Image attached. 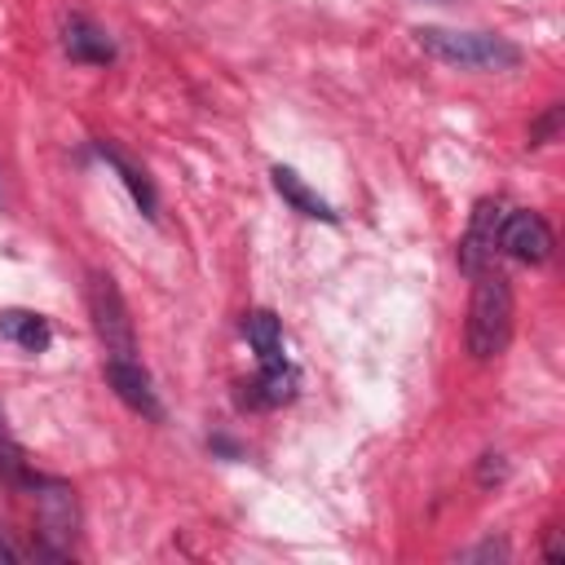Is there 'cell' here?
<instances>
[{
	"label": "cell",
	"mask_w": 565,
	"mask_h": 565,
	"mask_svg": "<svg viewBox=\"0 0 565 565\" xmlns=\"http://www.w3.org/2000/svg\"><path fill=\"white\" fill-rule=\"evenodd\" d=\"M556 132H561V102L547 106V115H543L539 124H530V146H547Z\"/></svg>",
	"instance_id": "cell-14"
},
{
	"label": "cell",
	"mask_w": 565,
	"mask_h": 565,
	"mask_svg": "<svg viewBox=\"0 0 565 565\" xmlns=\"http://www.w3.org/2000/svg\"><path fill=\"white\" fill-rule=\"evenodd\" d=\"M88 313H93V331L106 344L110 358H137V335H132V318L128 305L115 287L110 274H88Z\"/></svg>",
	"instance_id": "cell-3"
},
{
	"label": "cell",
	"mask_w": 565,
	"mask_h": 565,
	"mask_svg": "<svg viewBox=\"0 0 565 565\" xmlns=\"http://www.w3.org/2000/svg\"><path fill=\"white\" fill-rule=\"evenodd\" d=\"M499 252L521 265H543L552 256V230L539 212H503L499 221Z\"/></svg>",
	"instance_id": "cell-5"
},
{
	"label": "cell",
	"mask_w": 565,
	"mask_h": 565,
	"mask_svg": "<svg viewBox=\"0 0 565 565\" xmlns=\"http://www.w3.org/2000/svg\"><path fill=\"white\" fill-rule=\"evenodd\" d=\"M97 150H102V159H106V163H110V168H115V172L124 177V185H128L132 203H137V207H141L146 216H154V212H159V199H154V185H150V177H146V172H141L137 163H128V159H124V154H119L115 146H106V141H102Z\"/></svg>",
	"instance_id": "cell-12"
},
{
	"label": "cell",
	"mask_w": 565,
	"mask_h": 565,
	"mask_svg": "<svg viewBox=\"0 0 565 565\" xmlns=\"http://www.w3.org/2000/svg\"><path fill=\"white\" fill-rule=\"evenodd\" d=\"M252 388H256V397H260L265 406L291 402V397H296V371H291L287 358H282V362H274V366H260V380H256Z\"/></svg>",
	"instance_id": "cell-13"
},
{
	"label": "cell",
	"mask_w": 565,
	"mask_h": 565,
	"mask_svg": "<svg viewBox=\"0 0 565 565\" xmlns=\"http://www.w3.org/2000/svg\"><path fill=\"white\" fill-rule=\"evenodd\" d=\"M415 40L428 57L459 71H512L521 66V49L494 31H455V26H415Z\"/></svg>",
	"instance_id": "cell-1"
},
{
	"label": "cell",
	"mask_w": 565,
	"mask_h": 565,
	"mask_svg": "<svg viewBox=\"0 0 565 565\" xmlns=\"http://www.w3.org/2000/svg\"><path fill=\"white\" fill-rule=\"evenodd\" d=\"M62 49L71 62H93V66H106L115 57V44L102 26H93L88 18H66L62 26Z\"/></svg>",
	"instance_id": "cell-8"
},
{
	"label": "cell",
	"mask_w": 565,
	"mask_h": 565,
	"mask_svg": "<svg viewBox=\"0 0 565 565\" xmlns=\"http://www.w3.org/2000/svg\"><path fill=\"white\" fill-rule=\"evenodd\" d=\"M243 331H247V344L256 349L260 366H274V362H282V322H278L269 309H256V313H247Z\"/></svg>",
	"instance_id": "cell-11"
},
{
	"label": "cell",
	"mask_w": 565,
	"mask_h": 565,
	"mask_svg": "<svg viewBox=\"0 0 565 565\" xmlns=\"http://www.w3.org/2000/svg\"><path fill=\"white\" fill-rule=\"evenodd\" d=\"M35 512H40V525L49 539L57 543H71L75 539V494L62 486V481H35Z\"/></svg>",
	"instance_id": "cell-7"
},
{
	"label": "cell",
	"mask_w": 565,
	"mask_h": 565,
	"mask_svg": "<svg viewBox=\"0 0 565 565\" xmlns=\"http://www.w3.org/2000/svg\"><path fill=\"white\" fill-rule=\"evenodd\" d=\"M468 556H472V561H481V556L503 561V556H508V547H503V543H481V547H477V552H468Z\"/></svg>",
	"instance_id": "cell-15"
},
{
	"label": "cell",
	"mask_w": 565,
	"mask_h": 565,
	"mask_svg": "<svg viewBox=\"0 0 565 565\" xmlns=\"http://www.w3.org/2000/svg\"><path fill=\"white\" fill-rule=\"evenodd\" d=\"M0 428H4V411H0Z\"/></svg>",
	"instance_id": "cell-18"
},
{
	"label": "cell",
	"mask_w": 565,
	"mask_h": 565,
	"mask_svg": "<svg viewBox=\"0 0 565 565\" xmlns=\"http://www.w3.org/2000/svg\"><path fill=\"white\" fill-rule=\"evenodd\" d=\"M0 561H18V552H13V547H9L4 539H0Z\"/></svg>",
	"instance_id": "cell-17"
},
{
	"label": "cell",
	"mask_w": 565,
	"mask_h": 565,
	"mask_svg": "<svg viewBox=\"0 0 565 565\" xmlns=\"http://www.w3.org/2000/svg\"><path fill=\"white\" fill-rule=\"evenodd\" d=\"M547 561H561V534L547 539Z\"/></svg>",
	"instance_id": "cell-16"
},
{
	"label": "cell",
	"mask_w": 565,
	"mask_h": 565,
	"mask_svg": "<svg viewBox=\"0 0 565 565\" xmlns=\"http://www.w3.org/2000/svg\"><path fill=\"white\" fill-rule=\"evenodd\" d=\"M472 300H468V353L477 362H490L508 349L512 340V318H516V300H512V282L494 269L472 274Z\"/></svg>",
	"instance_id": "cell-2"
},
{
	"label": "cell",
	"mask_w": 565,
	"mask_h": 565,
	"mask_svg": "<svg viewBox=\"0 0 565 565\" xmlns=\"http://www.w3.org/2000/svg\"><path fill=\"white\" fill-rule=\"evenodd\" d=\"M0 340L18 344L22 353H44L53 340V327L31 309H0Z\"/></svg>",
	"instance_id": "cell-9"
},
{
	"label": "cell",
	"mask_w": 565,
	"mask_h": 565,
	"mask_svg": "<svg viewBox=\"0 0 565 565\" xmlns=\"http://www.w3.org/2000/svg\"><path fill=\"white\" fill-rule=\"evenodd\" d=\"M106 384H110V388L119 393V402L132 406L137 415L163 419V406H159V397H154V388H150V375L141 371L137 358H106Z\"/></svg>",
	"instance_id": "cell-6"
},
{
	"label": "cell",
	"mask_w": 565,
	"mask_h": 565,
	"mask_svg": "<svg viewBox=\"0 0 565 565\" xmlns=\"http://www.w3.org/2000/svg\"><path fill=\"white\" fill-rule=\"evenodd\" d=\"M269 177H274V190H278V194H282V199H287V203H291L300 216H313V221H335V207H331V203H327V199H322L313 185H305V177H300L296 168H282V163H278Z\"/></svg>",
	"instance_id": "cell-10"
},
{
	"label": "cell",
	"mask_w": 565,
	"mask_h": 565,
	"mask_svg": "<svg viewBox=\"0 0 565 565\" xmlns=\"http://www.w3.org/2000/svg\"><path fill=\"white\" fill-rule=\"evenodd\" d=\"M503 203L499 199H481L477 207H472V216H468V230H463V238H459V269H468V274H481V269H490V260H494V252H499V221H503Z\"/></svg>",
	"instance_id": "cell-4"
}]
</instances>
